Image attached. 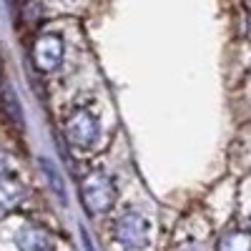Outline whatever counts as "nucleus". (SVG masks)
Returning a JSON list of instances; mask_svg holds the SVG:
<instances>
[{"label":"nucleus","mask_w":251,"mask_h":251,"mask_svg":"<svg viewBox=\"0 0 251 251\" xmlns=\"http://www.w3.org/2000/svg\"><path fill=\"white\" fill-rule=\"evenodd\" d=\"M63 131H66V138L71 146H75V149H91L98 138V123H96L91 111L78 108L68 116Z\"/></svg>","instance_id":"obj_3"},{"label":"nucleus","mask_w":251,"mask_h":251,"mask_svg":"<svg viewBox=\"0 0 251 251\" xmlns=\"http://www.w3.org/2000/svg\"><path fill=\"white\" fill-rule=\"evenodd\" d=\"M219 251H251V234L249 231H228L219 241Z\"/></svg>","instance_id":"obj_7"},{"label":"nucleus","mask_w":251,"mask_h":251,"mask_svg":"<svg viewBox=\"0 0 251 251\" xmlns=\"http://www.w3.org/2000/svg\"><path fill=\"white\" fill-rule=\"evenodd\" d=\"M113 236L121 246L126 249H143L149 246V239H151V226H149V219L143 214L133 211H123L116 221H113Z\"/></svg>","instance_id":"obj_2"},{"label":"nucleus","mask_w":251,"mask_h":251,"mask_svg":"<svg viewBox=\"0 0 251 251\" xmlns=\"http://www.w3.org/2000/svg\"><path fill=\"white\" fill-rule=\"evenodd\" d=\"M80 199L91 214H106L116 203V186L108 174L93 171L80 183Z\"/></svg>","instance_id":"obj_1"},{"label":"nucleus","mask_w":251,"mask_h":251,"mask_svg":"<svg viewBox=\"0 0 251 251\" xmlns=\"http://www.w3.org/2000/svg\"><path fill=\"white\" fill-rule=\"evenodd\" d=\"M10 174H13V163H10L8 153L0 151V176H10Z\"/></svg>","instance_id":"obj_8"},{"label":"nucleus","mask_w":251,"mask_h":251,"mask_svg":"<svg viewBox=\"0 0 251 251\" xmlns=\"http://www.w3.org/2000/svg\"><path fill=\"white\" fill-rule=\"evenodd\" d=\"M18 246L20 251H53V239L43 228L30 226L18 234Z\"/></svg>","instance_id":"obj_5"},{"label":"nucleus","mask_w":251,"mask_h":251,"mask_svg":"<svg viewBox=\"0 0 251 251\" xmlns=\"http://www.w3.org/2000/svg\"><path fill=\"white\" fill-rule=\"evenodd\" d=\"M23 199V188L10 176H0V211H10Z\"/></svg>","instance_id":"obj_6"},{"label":"nucleus","mask_w":251,"mask_h":251,"mask_svg":"<svg viewBox=\"0 0 251 251\" xmlns=\"http://www.w3.org/2000/svg\"><path fill=\"white\" fill-rule=\"evenodd\" d=\"M63 53H66V48H63V40L58 35H40L33 46V63L38 71L50 73L60 66Z\"/></svg>","instance_id":"obj_4"}]
</instances>
